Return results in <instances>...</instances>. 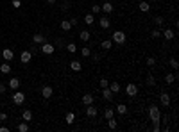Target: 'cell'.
I'll use <instances>...</instances> for the list:
<instances>
[{
  "label": "cell",
  "instance_id": "1",
  "mask_svg": "<svg viewBox=\"0 0 179 132\" xmlns=\"http://www.w3.org/2000/svg\"><path fill=\"white\" fill-rule=\"evenodd\" d=\"M149 116H150L152 121H160L161 120V113H160V109H158V105H150L149 107Z\"/></svg>",
  "mask_w": 179,
  "mask_h": 132
},
{
  "label": "cell",
  "instance_id": "2",
  "mask_svg": "<svg viewBox=\"0 0 179 132\" xmlns=\"http://www.w3.org/2000/svg\"><path fill=\"white\" fill-rule=\"evenodd\" d=\"M111 39H113L116 45H124V43H125V32H122V30H115L113 36H111Z\"/></svg>",
  "mask_w": 179,
  "mask_h": 132
},
{
  "label": "cell",
  "instance_id": "3",
  "mask_svg": "<svg viewBox=\"0 0 179 132\" xmlns=\"http://www.w3.org/2000/svg\"><path fill=\"white\" fill-rule=\"evenodd\" d=\"M54 50H56V47H54V45H52V43H49V41L41 43V52H43V54L50 55V54H54Z\"/></svg>",
  "mask_w": 179,
  "mask_h": 132
},
{
  "label": "cell",
  "instance_id": "4",
  "mask_svg": "<svg viewBox=\"0 0 179 132\" xmlns=\"http://www.w3.org/2000/svg\"><path fill=\"white\" fill-rule=\"evenodd\" d=\"M125 93H127V96H136V93H138V86L136 84H127V86H125Z\"/></svg>",
  "mask_w": 179,
  "mask_h": 132
},
{
  "label": "cell",
  "instance_id": "5",
  "mask_svg": "<svg viewBox=\"0 0 179 132\" xmlns=\"http://www.w3.org/2000/svg\"><path fill=\"white\" fill-rule=\"evenodd\" d=\"M13 102H15L16 105H22L25 102V95L22 93V91H16V93L13 95Z\"/></svg>",
  "mask_w": 179,
  "mask_h": 132
},
{
  "label": "cell",
  "instance_id": "6",
  "mask_svg": "<svg viewBox=\"0 0 179 132\" xmlns=\"http://www.w3.org/2000/svg\"><path fill=\"white\" fill-rule=\"evenodd\" d=\"M2 57H4L7 63H11L13 57H15V52H13L11 48H4V50H2Z\"/></svg>",
  "mask_w": 179,
  "mask_h": 132
},
{
  "label": "cell",
  "instance_id": "7",
  "mask_svg": "<svg viewBox=\"0 0 179 132\" xmlns=\"http://www.w3.org/2000/svg\"><path fill=\"white\" fill-rule=\"evenodd\" d=\"M97 113H98V111H97V107H95L93 104L86 105V116H90V118H95V116H97Z\"/></svg>",
  "mask_w": 179,
  "mask_h": 132
},
{
  "label": "cell",
  "instance_id": "8",
  "mask_svg": "<svg viewBox=\"0 0 179 132\" xmlns=\"http://www.w3.org/2000/svg\"><path fill=\"white\" fill-rule=\"evenodd\" d=\"M31 59H32V52H29V50H23L22 55H20V61H22L23 64H27Z\"/></svg>",
  "mask_w": 179,
  "mask_h": 132
},
{
  "label": "cell",
  "instance_id": "9",
  "mask_svg": "<svg viewBox=\"0 0 179 132\" xmlns=\"http://www.w3.org/2000/svg\"><path fill=\"white\" fill-rule=\"evenodd\" d=\"M113 96H115V95L111 93L109 88H104V89H102V98H104L106 102H111V100H113Z\"/></svg>",
  "mask_w": 179,
  "mask_h": 132
},
{
  "label": "cell",
  "instance_id": "10",
  "mask_svg": "<svg viewBox=\"0 0 179 132\" xmlns=\"http://www.w3.org/2000/svg\"><path fill=\"white\" fill-rule=\"evenodd\" d=\"M161 36L167 39V41H170V39H174V38H176V32L172 30V29H165V30L161 32Z\"/></svg>",
  "mask_w": 179,
  "mask_h": 132
},
{
  "label": "cell",
  "instance_id": "11",
  "mask_svg": "<svg viewBox=\"0 0 179 132\" xmlns=\"http://www.w3.org/2000/svg\"><path fill=\"white\" fill-rule=\"evenodd\" d=\"M160 102H161V105L168 107V105H170V95L168 93H161L160 95Z\"/></svg>",
  "mask_w": 179,
  "mask_h": 132
},
{
  "label": "cell",
  "instance_id": "12",
  "mask_svg": "<svg viewBox=\"0 0 179 132\" xmlns=\"http://www.w3.org/2000/svg\"><path fill=\"white\" fill-rule=\"evenodd\" d=\"M52 93H54V89H52L50 86H43V88H41V95H43V98H50Z\"/></svg>",
  "mask_w": 179,
  "mask_h": 132
},
{
  "label": "cell",
  "instance_id": "13",
  "mask_svg": "<svg viewBox=\"0 0 179 132\" xmlns=\"http://www.w3.org/2000/svg\"><path fill=\"white\" fill-rule=\"evenodd\" d=\"M7 86H9L11 89H18V88H20V79L11 77V79H9V82H7Z\"/></svg>",
  "mask_w": 179,
  "mask_h": 132
},
{
  "label": "cell",
  "instance_id": "14",
  "mask_svg": "<svg viewBox=\"0 0 179 132\" xmlns=\"http://www.w3.org/2000/svg\"><path fill=\"white\" fill-rule=\"evenodd\" d=\"M93 100H95V98H93V95H91V93H86V95H83V104H84V105L93 104Z\"/></svg>",
  "mask_w": 179,
  "mask_h": 132
},
{
  "label": "cell",
  "instance_id": "15",
  "mask_svg": "<svg viewBox=\"0 0 179 132\" xmlns=\"http://www.w3.org/2000/svg\"><path fill=\"white\" fill-rule=\"evenodd\" d=\"M90 38H91L90 30H81L79 32V39H81V41H90Z\"/></svg>",
  "mask_w": 179,
  "mask_h": 132
},
{
  "label": "cell",
  "instance_id": "16",
  "mask_svg": "<svg viewBox=\"0 0 179 132\" xmlns=\"http://www.w3.org/2000/svg\"><path fill=\"white\" fill-rule=\"evenodd\" d=\"M100 48L102 50H111L113 48V41H111V39H104V41L100 43Z\"/></svg>",
  "mask_w": 179,
  "mask_h": 132
},
{
  "label": "cell",
  "instance_id": "17",
  "mask_svg": "<svg viewBox=\"0 0 179 132\" xmlns=\"http://www.w3.org/2000/svg\"><path fill=\"white\" fill-rule=\"evenodd\" d=\"M32 41H34V43H38V45H41V43H45V41H47V39H45V36H43V34H39V32H38V34H34V36H32Z\"/></svg>",
  "mask_w": 179,
  "mask_h": 132
},
{
  "label": "cell",
  "instance_id": "18",
  "mask_svg": "<svg viewBox=\"0 0 179 132\" xmlns=\"http://www.w3.org/2000/svg\"><path fill=\"white\" fill-rule=\"evenodd\" d=\"M70 68L74 70V71H81L83 70V64H81V61H70Z\"/></svg>",
  "mask_w": 179,
  "mask_h": 132
},
{
  "label": "cell",
  "instance_id": "19",
  "mask_svg": "<svg viewBox=\"0 0 179 132\" xmlns=\"http://www.w3.org/2000/svg\"><path fill=\"white\" fill-rule=\"evenodd\" d=\"M108 88L111 89V93H113V95H116V93H120V84H118V82H111V84L108 86Z\"/></svg>",
  "mask_w": 179,
  "mask_h": 132
},
{
  "label": "cell",
  "instance_id": "20",
  "mask_svg": "<svg viewBox=\"0 0 179 132\" xmlns=\"http://www.w3.org/2000/svg\"><path fill=\"white\" fill-rule=\"evenodd\" d=\"M0 71H2L4 75H7L9 71H11V64H9L7 61H5V63H2V64H0Z\"/></svg>",
  "mask_w": 179,
  "mask_h": 132
},
{
  "label": "cell",
  "instance_id": "21",
  "mask_svg": "<svg viewBox=\"0 0 179 132\" xmlns=\"http://www.w3.org/2000/svg\"><path fill=\"white\" fill-rule=\"evenodd\" d=\"M115 116V109L113 107H106L104 109V118L106 120H109V118H113Z\"/></svg>",
  "mask_w": 179,
  "mask_h": 132
},
{
  "label": "cell",
  "instance_id": "22",
  "mask_svg": "<svg viewBox=\"0 0 179 132\" xmlns=\"http://www.w3.org/2000/svg\"><path fill=\"white\" fill-rule=\"evenodd\" d=\"M98 23H100V27H102V29H108L109 25H111V22H109V18H108V16H102L100 20H98Z\"/></svg>",
  "mask_w": 179,
  "mask_h": 132
},
{
  "label": "cell",
  "instance_id": "23",
  "mask_svg": "<svg viewBox=\"0 0 179 132\" xmlns=\"http://www.w3.org/2000/svg\"><path fill=\"white\" fill-rule=\"evenodd\" d=\"M100 9H102L104 13H108V15H109V13H113V5H111V2H104V4L100 5Z\"/></svg>",
  "mask_w": 179,
  "mask_h": 132
},
{
  "label": "cell",
  "instance_id": "24",
  "mask_svg": "<svg viewBox=\"0 0 179 132\" xmlns=\"http://www.w3.org/2000/svg\"><path fill=\"white\" fill-rule=\"evenodd\" d=\"M22 118H23V121H27V123H29V121L32 120V111H29V109H25V111H23V113H22Z\"/></svg>",
  "mask_w": 179,
  "mask_h": 132
},
{
  "label": "cell",
  "instance_id": "25",
  "mask_svg": "<svg viewBox=\"0 0 179 132\" xmlns=\"http://www.w3.org/2000/svg\"><path fill=\"white\" fill-rule=\"evenodd\" d=\"M116 113L120 114V116H124L125 113H127V105H125V104H118L116 105Z\"/></svg>",
  "mask_w": 179,
  "mask_h": 132
},
{
  "label": "cell",
  "instance_id": "26",
  "mask_svg": "<svg viewBox=\"0 0 179 132\" xmlns=\"http://www.w3.org/2000/svg\"><path fill=\"white\" fill-rule=\"evenodd\" d=\"M150 9V2H147V0H142V2H140V11L142 13H147Z\"/></svg>",
  "mask_w": 179,
  "mask_h": 132
},
{
  "label": "cell",
  "instance_id": "27",
  "mask_svg": "<svg viewBox=\"0 0 179 132\" xmlns=\"http://www.w3.org/2000/svg\"><path fill=\"white\" fill-rule=\"evenodd\" d=\"M61 29H63L65 32H70V29H72L70 20H63V22H61Z\"/></svg>",
  "mask_w": 179,
  "mask_h": 132
},
{
  "label": "cell",
  "instance_id": "28",
  "mask_svg": "<svg viewBox=\"0 0 179 132\" xmlns=\"http://www.w3.org/2000/svg\"><path fill=\"white\" fill-rule=\"evenodd\" d=\"M165 82L167 84H174L176 82V73H167L165 75Z\"/></svg>",
  "mask_w": 179,
  "mask_h": 132
},
{
  "label": "cell",
  "instance_id": "29",
  "mask_svg": "<svg viewBox=\"0 0 179 132\" xmlns=\"http://www.w3.org/2000/svg\"><path fill=\"white\" fill-rule=\"evenodd\" d=\"M93 22H95V16L91 15V13H88V15L84 16V23H86V25H91Z\"/></svg>",
  "mask_w": 179,
  "mask_h": 132
},
{
  "label": "cell",
  "instance_id": "30",
  "mask_svg": "<svg viewBox=\"0 0 179 132\" xmlns=\"http://www.w3.org/2000/svg\"><path fill=\"white\" fill-rule=\"evenodd\" d=\"M108 127H109L111 130H115V129L118 127V123H116V120H115V116H113V118H109V120H108Z\"/></svg>",
  "mask_w": 179,
  "mask_h": 132
},
{
  "label": "cell",
  "instance_id": "31",
  "mask_svg": "<svg viewBox=\"0 0 179 132\" xmlns=\"http://www.w3.org/2000/svg\"><path fill=\"white\" fill-rule=\"evenodd\" d=\"M65 120H66V123H68V125H72V123H74V120H75V114L74 113H66Z\"/></svg>",
  "mask_w": 179,
  "mask_h": 132
},
{
  "label": "cell",
  "instance_id": "32",
  "mask_svg": "<svg viewBox=\"0 0 179 132\" xmlns=\"http://www.w3.org/2000/svg\"><path fill=\"white\" fill-rule=\"evenodd\" d=\"M16 129H18L20 132H29V125H27V121H22Z\"/></svg>",
  "mask_w": 179,
  "mask_h": 132
},
{
  "label": "cell",
  "instance_id": "33",
  "mask_svg": "<svg viewBox=\"0 0 179 132\" xmlns=\"http://www.w3.org/2000/svg\"><path fill=\"white\" fill-rule=\"evenodd\" d=\"M145 82H147V86H156V77L154 75H147Z\"/></svg>",
  "mask_w": 179,
  "mask_h": 132
},
{
  "label": "cell",
  "instance_id": "34",
  "mask_svg": "<svg viewBox=\"0 0 179 132\" xmlns=\"http://www.w3.org/2000/svg\"><path fill=\"white\" fill-rule=\"evenodd\" d=\"M66 50H68L70 54H75V52H77V47H75V43H68V45H66Z\"/></svg>",
  "mask_w": 179,
  "mask_h": 132
},
{
  "label": "cell",
  "instance_id": "35",
  "mask_svg": "<svg viewBox=\"0 0 179 132\" xmlns=\"http://www.w3.org/2000/svg\"><path fill=\"white\" fill-rule=\"evenodd\" d=\"M168 63H170V66H172L174 70L179 68V63H177V59H176V57H170V61H168Z\"/></svg>",
  "mask_w": 179,
  "mask_h": 132
},
{
  "label": "cell",
  "instance_id": "36",
  "mask_svg": "<svg viewBox=\"0 0 179 132\" xmlns=\"http://www.w3.org/2000/svg\"><path fill=\"white\" fill-rule=\"evenodd\" d=\"M83 55L84 57H90L91 55V47H83Z\"/></svg>",
  "mask_w": 179,
  "mask_h": 132
},
{
  "label": "cell",
  "instance_id": "37",
  "mask_svg": "<svg viewBox=\"0 0 179 132\" xmlns=\"http://www.w3.org/2000/svg\"><path fill=\"white\" fill-rule=\"evenodd\" d=\"M150 36H152V39H158V38H161V30H158V29H154L150 32Z\"/></svg>",
  "mask_w": 179,
  "mask_h": 132
},
{
  "label": "cell",
  "instance_id": "38",
  "mask_svg": "<svg viewBox=\"0 0 179 132\" xmlns=\"http://www.w3.org/2000/svg\"><path fill=\"white\" fill-rule=\"evenodd\" d=\"M147 66H149V68H154V66H156V59L154 57H147Z\"/></svg>",
  "mask_w": 179,
  "mask_h": 132
},
{
  "label": "cell",
  "instance_id": "39",
  "mask_svg": "<svg viewBox=\"0 0 179 132\" xmlns=\"http://www.w3.org/2000/svg\"><path fill=\"white\" fill-rule=\"evenodd\" d=\"M154 23H156V25H160V27H161V25L165 23V20H163V16H156V18H154Z\"/></svg>",
  "mask_w": 179,
  "mask_h": 132
},
{
  "label": "cell",
  "instance_id": "40",
  "mask_svg": "<svg viewBox=\"0 0 179 132\" xmlns=\"http://www.w3.org/2000/svg\"><path fill=\"white\" fill-rule=\"evenodd\" d=\"M11 5L15 9H20V7H22V2H20V0H11Z\"/></svg>",
  "mask_w": 179,
  "mask_h": 132
},
{
  "label": "cell",
  "instance_id": "41",
  "mask_svg": "<svg viewBox=\"0 0 179 132\" xmlns=\"http://www.w3.org/2000/svg\"><path fill=\"white\" fill-rule=\"evenodd\" d=\"M98 84H100V88L104 89V88H108V86H109V81H108V79H100V82H98Z\"/></svg>",
  "mask_w": 179,
  "mask_h": 132
},
{
  "label": "cell",
  "instance_id": "42",
  "mask_svg": "<svg viewBox=\"0 0 179 132\" xmlns=\"http://www.w3.org/2000/svg\"><path fill=\"white\" fill-rule=\"evenodd\" d=\"M100 11H102V9H100V5H93V7H91V15H98Z\"/></svg>",
  "mask_w": 179,
  "mask_h": 132
},
{
  "label": "cell",
  "instance_id": "43",
  "mask_svg": "<svg viewBox=\"0 0 179 132\" xmlns=\"http://www.w3.org/2000/svg\"><path fill=\"white\" fill-rule=\"evenodd\" d=\"M152 130H161V127H160V121H152Z\"/></svg>",
  "mask_w": 179,
  "mask_h": 132
},
{
  "label": "cell",
  "instance_id": "44",
  "mask_svg": "<svg viewBox=\"0 0 179 132\" xmlns=\"http://www.w3.org/2000/svg\"><path fill=\"white\" fill-rule=\"evenodd\" d=\"M70 9V2H63L61 4V11H68Z\"/></svg>",
  "mask_w": 179,
  "mask_h": 132
},
{
  "label": "cell",
  "instance_id": "45",
  "mask_svg": "<svg viewBox=\"0 0 179 132\" xmlns=\"http://www.w3.org/2000/svg\"><path fill=\"white\" fill-rule=\"evenodd\" d=\"M56 47H57V48H61V47H65V41H63V39H61V38H59V39H56Z\"/></svg>",
  "mask_w": 179,
  "mask_h": 132
},
{
  "label": "cell",
  "instance_id": "46",
  "mask_svg": "<svg viewBox=\"0 0 179 132\" xmlns=\"http://www.w3.org/2000/svg\"><path fill=\"white\" fill-rule=\"evenodd\" d=\"M70 23H72V27H75V25L79 23V18H70Z\"/></svg>",
  "mask_w": 179,
  "mask_h": 132
},
{
  "label": "cell",
  "instance_id": "47",
  "mask_svg": "<svg viewBox=\"0 0 179 132\" xmlns=\"http://www.w3.org/2000/svg\"><path fill=\"white\" fill-rule=\"evenodd\" d=\"M100 59H102L100 54H93V61H95V63H97V61H100Z\"/></svg>",
  "mask_w": 179,
  "mask_h": 132
},
{
  "label": "cell",
  "instance_id": "48",
  "mask_svg": "<svg viewBox=\"0 0 179 132\" xmlns=\"http://www.w3.org/2000/svg\"><path fill=\"white\" fill-rule=\"evenodd\" d=\"M5 120H7V114H5V113H0V121H5Z\"/></svg>",
  "mask_w": 179,
  "mask_h": 132
},
{
  "label": "cell",
  "instance_id": "49",
  "mask_svg": "<svg viewBox=\"0 0 179 132\" xmlns=\"http://www.w3.org/2000/svg\"><path fill=\"white\" fill-rule=\"evenodd\" d=\"M4 93H5V86L0 82V95H4Z\"/></svg>",
  "mask_w": 179,
  "mask_h": 132
},
{
  "label": "cell",
  "instance_id": "50",
  "mask_svg": "<svg viewBox=\"0 0 179 132\" xmlns=\"http://www.w3.org/2000/svg\"><path fill=\"white\" fill-rule=\"evenodd\" d=\"M0 132H9V129L7 127H0Z\"/></svg>",
  "mask_w": 179,
  "mask_h": 132
},
{
  "label": "cell",
  "instance_id": "51",
  "mask_svg": "<svg viewBox=\"0 0 179 132\" xmlns=\"http://www.w3.org/2000/svg\"><path fill=\"white\" fill-rule=\"evenodd\" d=\"M47 4H56V0H47Z\"/></svg>",
  "mask_w": 179,
  "mask_h": 132
},
{
  "label": "cell",
  "instance_id": "52",
  "mask_svg": "<svg viewBox=\"0 0 179 132\" xmlns=\"http://www.w3.org/2000/svg\"><path fill=\"white\" fill-rule=\"evenodd\" d=\"M147 2H154V0H147Z\"/></svg>",
  "mask_w": 179,
  "mask_h": 132
},
{
  "label": "cell",
  "instance_id": "53",
  "mask_svg": "<svg viewBox=\"0 0 179 132\" xmlns=\"http://www.w3.org/2000/svg\"><path fill=\"white\" fill-rule=\"evenodd\" d=\"M136 2H142V0H136Z\"/></svg>",
  "mask_w": 179,
  "mask_h": 132
},
{
  "label": "cell",
  "instance_id": "54",
  "mask_svg": "<svg viewBox=\"0 0 179 132\" xmlns=\"http://www.w3.org/2000/svg\"><path fill=\"white\" fill-rule=\"evenodd\" d=\"M0 55H2V52H0Z\"/></svg>",
  "mask_w": 179,
  "mask_h": 132
}]
</instances>
